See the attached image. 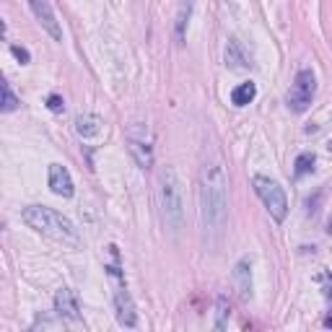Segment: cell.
<instances>
[{"label": "cell", "mask_w": 332, "mask_h": 332, "mask_svg": "<svg viewBox=\"0 0 332 332\" xmlns=\"http://www.w3.org/2000/svg\"><path fill=\"white\" fill-rule=\"evenodd\" d=\"M226 65L236 68V70L252 68V55H249V50L241 45L239 39H231L229 45H226Z\"/></svg>", "instance_id": "7c38bea8"}, {"label": "cell", "mask_w": 332, "mask_h": 332, "mask_svg": "<svg viewBox=\"0 0 332 332\" xmlns=\"http://www.w3.org/2000/svg\"><path fill=\"white\" fill-rule=\"evenodd\" d=\"M229 301L223 296H218V319H216V329H223L226 327V319H229Z\"/></svg>", "instance_id": "e0dca14e"}, {"label": "cell", "mask_w": 332, "mask_h": 332, "mask_svg": "<svg viewBox=\"0 0 332 332\" xmlns=\"http://www.w3.org/2000/svg\"><path fill=\"white\" fill-rule=\"evenodd\" d=\"M99 130H101V119L96 114L86 112V114H78L75 117V133L80 138H96Z\"/></svg>", "instance_id": "4fadbf2b"}, {"label": "cell", "mask_w": 332, "mask_h": 332, "mask_svg": "<svg viewBox=\"0 0 332 332\" xmlns=\"http://www.w3.org/2000/svg\"><path fill=\"white\" fill-rule=\"evenodd\" d=\"M158 205L163 226L172 234H179V229L184 226V195L174 169H161L158 174Z\"/></svg>", "instance_id": "3957f363"}, {"label": "cell", "mask_w": 332, "mask_h": 332, "mask_svg": "<svg viewBox=\"0 0 332 332\" xmlns=\"http://www.w3.org/2000/svg\"><path fill=\"white\" fill-rule=\"evenodd\" d=\"M314 94H317V75H314L312 68H304L296 75L291 91H288V109L291 112H306L314 101Z\"/></svg>", "instance_id": "5b68a950"}, {"label": "cell", "mask_w": 332, "mask_h": 332, "mask_svg": "<svg viewBox=\"0 0 332 332\" xmlns=\"http://www.w3.org/2000/svg\"><path fill=\"white\" fill-rule=\"evenodd\" d=\"M257 96V86L252 80H246V83H239V86L231 91V104L234 107H246V104H252Z\"/></svg>", "instance_id": "5bb4252c"}, {"label": "cell", "mask_w": 332, "mask_h": 332, "mask_svg": "<svg viewBox=\"0 0 332 332\" xmlns=\"http://www.w3.org/2000/svg\"><path fill=\"white\" fill-rule=\"evenodd\" d=\"M314 163H317V156H314V153H301V156L296 158V177L312 174V172H314Z\"/></svg>", "instance_id": "2e32d148"}, {"label": "cell", "mask_w": 332, "mask_h": 332, "mask_svg": "<svg viewBox=\"0 0 332 332\" xmlns=\"http://www.w3.org/2000/svg\"><path fill=\"white\" fill-rule=\"evenodd\" d=\"M50 190L57 197H70L73 195V177L63 163H50Z\"/></svg>", "instance_id": "8fae6325"}, {"label": "cell", "mask_w": 332, "mask_h": 332, "mask_svg": "<svg viewBox=\"0 0 332 332\" xmlns=\"http://www.w3.org/2000/svg\"><path fill=\"white\" fill-rule=\"evenodd\" d=\"M231 283H234V291L241 301H249L252 299V265L246 260H239L234 273H231Z\"/></svg>", "instance_id": "30bf717a"}, {"label": "cell", "mask_w": 332, "mask_h": 332, "mask_svg": "<svg viewBox=\"0 0 332 332\" xmlns=\"http://www.w3.org/2000/svg\"><path fill=\"white\" fill-rule=\"evenodd\" d=\"M24 221H26V226H31L42 236H50V239H55V241H60L65 246H73V249L80 246L78 229L65 216H60L57 211H52V208L29 205V208H24Z\"/></svg>", "instance_id": "7a4b0ae2"}, {"label": "cell", "mask_w": 332, "mask_h": 332, "mask_svg": "<svg viewBox=\"0 0 332 332\" xmlns=\"http://www.w3.org/2000/svg\"><path fill=\"white\" fill-rule=\"evenodd\" d=\"M0 34H6V24L3 21H0Z\"/></svg>", "instance_id": "44dd1931"}, {"label": "cell", "mask_w": 332, "mask_h": 332, "mask_svg": "<svg viewBox=\"0 0 332 332\" xmlns=\"http://www.w3.org/2000/svg\"><path fill=\"white\" fill-rule=\"evenodd\" d=\"M16 107H18V99H16V94L11 91V86L6 83L3 73H0V112H13Z\"/></svg>", "instance_id": "9a60e30c"}, {"label": "cell", "mask_w": 332, "mask_h": 332, "mask_svg": "<svg viewBox=\"0 0 332 332\" xmlns=\"http://www.w3.org/2000/svg\"><path fill=\"white\" fill-rule=\"evenodd\" d=\"M128 151L140 169H151L153 166V143H151V133L146 125L135 122L128 128Z\"/></svg>", "instance_id": "8992f818"}, {"label": "cell", "mask_w": 332, "mask_h": 332, "mask_svg": "<svg viewBox=\"0 0 332 332\" xmlns=\"http://www.w3.org/2000/svg\"><path fill=\"white\" fill-rule=\"evenodd\" d=\"M29 8L34 11L36 21L45 26V31H47L52 39H63V29H60V24H57V18H55V11H52V6H50V0H29Z\"/></svg>", "instance_id": "ba28073f"}, {"label": "cell", "mask_w": 332, "mask_h": 332, "mask_svg": "<svg viewBox=\"0 0 332 332\" xmlns=\"http://www.w3.org/2000/svg\"><path fill=\"white\" fill-rule=\"evenodd\" d=\"M114 309H117V322L122 327H135L138 324V314H135V304H133V296L128 294L125 288V280H114Z\"/></svg>", "instance_id": "52a82bcc"}, {"label": "cell", "mask_w": 332, "mask_h": 332, "mask_svg": "<svg viewBox=\"0 0 332 332\" xmlns=\"http://www.w3.org/2000/svg\"><path fill=\"white\" fill-rule=\"evenodd\" d=\"M55 312L60 319H68V322H78L80 319V304H78V296L73 288H60L57 296H55Z\"/></svg>", "instance_id": "9c48e42d"}, {"label": "cell", "mask_w": 332, "mask_h": 332, "mask_svg": "<svg viewBox=\"0 0 332 332\" xmlns=\"http://www.w3.org/2000/svg\"><path fill=\"white\" fill-rule=\"evenodd\" d=\"M11 52H13V57H16V60H18L21 65H29V60H31V55H29V52H26L24 47H18V45H13V47H11Z\"/></svg>", "instance_id": "d6986e66"}, {"label": "cell", "mask_w": 332, "mask_h": 332, "mask_svg": "<svg viewBox=\"0 0 332 332\" xmlns=\"http://www.w3.org/2000/svg\"><path fill=\"white\" fill-rule=\"evenodd\" d=\"M200 216L208 234H216V239L223 234L229 216V179L218 156L205 161L200 169Z\"/></svg>", "instance_id": "6da1fadb"}, {"label": "cell", "mask_w": 332, "mask_h": 332, "mask_svg": "<svg viewBox=\"0 0 332 332\" xmlns=\"http://www.w3.org/2000/svg\"><path fill=\"white\" fill-rule=\"evenodd\" d=\"M252 184H255V192L260 195L262 205L267 208V213H270L278 223L285 221V216H288V200H285L283 187H280L278 182H273L270 177H260V174L252 179Z\"/></svg>", "instance_id": "277c9868"}, {"label": "cell", "mask_w": 332, "mask_h": 332, "mask_svg": "<svg viewBox=\"0 0 332 332\" xmlns=\"http://www.w3.org/2000/svg\"><path fill=\"white\" fill-rule=\"evenodd\" d=\"M47 107H50V112H63V109H65V104H63V99H60L57 94H52V96L47 99Z\"/></svg>", "instance_id": "ffe728a7"}, {"label": "cell", "mask_w": 332, "mask_h": 332, "mask_svg": "<svg viewBox=\"0 0 332 332\" xmlns=\"http://www.w3.org/2000/svg\"><path fill=\"white\" fill-rule=\"evenodd\" d=\"M190 6H192V0H187V3L182 6V13H179V18H177V39H182V34H184V18L190 16Z\"/></svg>", "instance_id": "ac0fdd59"}]
</instances>
